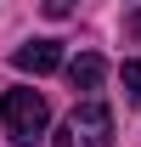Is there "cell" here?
Segmentation results:
<instances>
[{
    "instance_id": "obj_1",
    "label": "cell",
    "mask_w": 141,
    "mask_h": 147,
    "mask_svg": "<svg viewBox=\"0 0 141 147\" xmlns=\"http://www.w3.org/2000/svg\"><path fill=\"white\" fill-rule=\"evenodd\" d=\"M0 125L11 136V147H34L51 125V108H45V96L28 91V85H11V91H0Z\"/></svg>"
},
{
    "instance_id": "obj_2",
    "label": "cell",
    "mask_w": 141,
    "mask_h": 147,
    "mask_svg": "<svg viewBox=\"0 0 141 147\" xmlns=\"http://www.w3.org/2000/svg\"><path fill=\"white\" fill-rule=\"evenodd\" d=\"M51 147H113V108L107 102H79L62 119V130L51 136Z\"/></svg>"
},
{
    "instance_id": "obj_3",
    "label": "cell",
    "mask_w": 141,
    "mask_h": 147,
    "mask_svg": "<svg viewBox=\"0 0 141 147\" xmlns=\"http://www.w3.org/2000/svg\"><path fill=\"white\" fill-rule=\"evenodd\" d=\"M11 62L23 74H56L62 68V40H28V45L11 51Z\"/></svg>"
},
{
    "instance_id": "obj_4",
    "label": "cell",
    "mask_w": 141,
    "mask_h": 147,
    "mask_svg": "<svg viewBox=\"0 0 141 147\" xmlns=\"http://www.w3.org/2000/svg\"><path fill=\"white\" fill-rule=\"evenodd\" d=\"M102 74H107V62L96 51H79L68 62V79H73V91H96V85H102Z\"/></svg>"
},
{
    "instance_id": "obj_5",
    "label": "cell",
    "mask_w": 141,
    "mask_h": 147,
    "mask_svg": "<svg viewBox=\"0 0 141 147\" xmlns=\"http://www.w3.org/2000/svg\"><path fill=\"white\" fill-rule=\"evenodd\" d=\"M119 79H124V96H130V102H141V62H124Z\"/></svg>"
}]
</instances>
